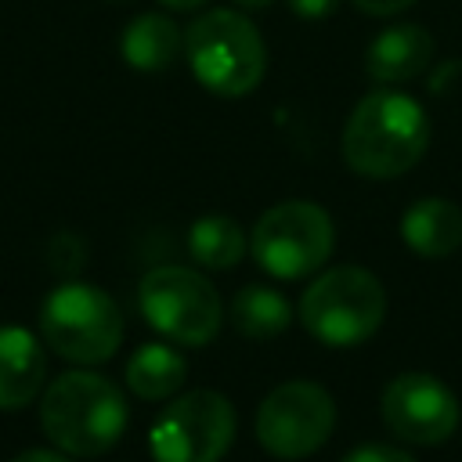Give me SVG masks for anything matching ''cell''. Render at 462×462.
<instances>
[{
  "mask_svg": "<svg viewBox=\"0 0 462 462\" xmlns=\"http://www.w3.org/2000/svg\"><path fill=\"white\" fill-rule=\"evenodd\" d=\"M430 148L426 108L401 90L365 94L343 126V159L368 180L408 173Z\"/></svg>",
  "mask_w": 462,
  "mask_h": 462,
  "instance_id": "6da1fadb",
  "label": "cell"
},
{
  "mask_svg": "<svg viewBox=\"0 0 462 462\" xmlns=\"http://www.w3.org/2000/svg\"><path fill=\"white\" fill-rule=\"evenodd\" d=\"M40 422L65 455L90 458L119 444L126 430V397L97 372H65L43 390Z\"/></svg>",
  "mask_w": 462,
  "mask_h": 462,
  "instance_id": "7a4b0ae2",
  "label": "cell"
},
{
  "mask_svg": "<svg viewBox=\"0 0 462 462\" xmlns=\"http://www.w3.org/2000/svg\"><path fill=\"white\" fill-rule=\"evenodd\" d=\"M191 76L217 97H245L267 72V47L249 14L217 7L199 14L184 32Z\"/></svg>",
  "mask_w": 462,
  "mask_h": 462,
  "instance_id": "3957f363",
  "label": "cell"
},
{
  "mask_svg": "<svg viewBox=\"0 0 462 462\" xmlns=\"http://www.w3.org/2000/svg\"><path fill=\"white\" fill-rule=\"evenodd\" d=\"M386 318L383 282L354 263L321 271L300 296L303 328L325 346H357Z\"/></svg>",
  "mask_w": 462,
  "mask_h": 462,
  "instance_id": "277c9868",
  "label": "cell"
},
{
  "mask_svg": "<svg viewBox=\"0 0 462 462\" xmlns=\"http://www.w3.org/2000/svg\"><path fill=\"white\" fill-rule=\"evenodd\" d=\"M40 328L47 346L76 365L108 361L123 343V314L116 300L87 282L58 285L40 307Z\"/></svg>",
  "mask_w": 462,
  "mask_h": 462,
  "instance_id": "5b68a950",
  "label": "cell"
},
{
  "mask_svg": "<svg viewBox=\"0 0 462 462\" xmlns=\"http://www.w3.org/2000/svg\"><path fill=\"white\" fill-rule=\"evenodd\" d=\"M141 310L152 328L180 346H206L224 325V300L209 278L191 267H155L137 289Z\"/></svg>",
  "mask_w": 462,
  "mask_h": 462,
  "instance_id": "8992f818",
  "label": "cell"
},
{
  "mask_svg": "<svg viewBox=\"0 0 462 462\" xmlns=\"http://www.w3.org/2000/svg\"><path fill=\"white\" fill-rule=\"evenodd\" d=\"M336 245L332 217L307 199H289L271 206L249 238L256 263L274 278H303L314 274Z\"/></svg>",
  "mask_w": 462,
  "mask_h": 462,
  "instance_id": "52a82bcc",
  "label": "cell"
},
{
  "mask_svg": "<svg viewBox=\"0 0 462 462\" xmlns=\"http://www.w3.org/2000/svg\"><path fill=\"white\" fill-rule=\"evenodd\" d=\"M336 426V404L325 386L292 379L274 386L256 411V440L274 458L314 455Z\"/></svg>",
  "mask_w": 462,
  "mask_h": 462,
  "instance_id": "ba28073f",
  "label": "cell"
},
{
  "mask_svg": "<svg viewBox=\"0 0 462 462\" xmlns=\"http://www.w3.org/2000/svg\"><path fill=\"white\" fill-rule=\"evenodd\" d=\"M235 440V408L217 390L177 397L152 426L155 462H220Z\"/></svg>",
  "mask_w": 462,
  "mask_h": 462,
  "instance_id": "9c48e42d",
  "label": "cell"
},
{
  "mask_svg": "<svg viewBox=\"0 0 462 462\" xmlns=\"http://www.w3.org/2000/svg\"><path fill=\"white\" fill-rule=\"evenodd\" d=\"M383 422L408 444H444L458 430V397L430 372H404L386 383L379 401Z\"/></svg>",
  "mask_w": 462,
  "mask_h": 462,
  "instance_id": "30bf717a",
  "label": "cell"
},
{
  "mask_svg": "<svg viewBox=\"0 0 462 462\" xmlns=\"http://www.w3.org/2000/svg\"><path fill=\"white\" fill-rule=\"evenodd\" d=\"M430 61H433V36L411 22L383 29L365 51V72L383 87L419 79L430 69Z\"/></svg>",
  "mask_w": 462,
  "mask_h": 462,
  "instance_id": "8fae6325",
  "label": "cell"
},
{
  "mask_svg": "<svg viewBox=\"0 0 462 462\" xmlns=\"http://www.w3.org/2000/svg\"><path fill=\"white\" fill-rule=\"evenodd\" d=\"M47 379V354L29 328H0V408H25Z\"/></svg>",
  "mask_w": 462,
  "mask_h": 462,
  "instance_id": "7c38bea8",
  "label": "cell"
},
{
  "mask_svg": "<svg viewBox=\"0 0 462 462\" xmlns=\"http://www.w3.org/2000/svg\"><path fill=\"white\" fill-rule=\"evenodd\" d=\"M401 238L426 260H444L462 245V209L451 199H419L401 217Z\"/></svg>",
  "mask_w": 462,
  "mask_h": 462,
  "instance_id": "4fadbf2b",
  "label": "cell"
},
{
  "mask_svg": "<svg viewBox=\"0 0 462 462\" xmlns=\"http://www.w3.org/2000/svg\"><path fill=\"white\" fill-rule=\"evenodd\" d=\"M184 47V32L177 29V22L170 14H159V11H148V14H137L126 29H123V40H119V51H123V61L137 72H162L177 61Z\"/></svg>",
  "mask_w": 462,
  "mask_h": 462,
  "instance_id": "5bb4252c",
  "label": "cell"
},
{
  "mask_svg": "<svg viewBox=\"0 0 462 462\" xmlns=\"http://www.w3.org/2000/svg\"><path fill=\"white\" fill-rule=\"evenodd\" d=\"M188 379L184 357L166 343H144L126 361V386L144 401H166L173 397Z\"/></svg>",
  "mask_w": 462,
  "mask_h": 462,
  "instance_id": "9a60e30c",
  "label": "cell"
},
{
  "mask_svg": "<svg viewBox=\"0 0 462 462\" xmlns=\"http://www.w3.org/2000/svg\"><path fill=\"white\" fill-rule=\"evenodd\" d=\"M292 321L289 300L271 285H242L231 300V325L249 339H271Z\"/></svg>",
  "mask_w": 462,
  "mask_h": 462,
  "instance_id": "2e32d148",
  "label": "cell"
},
{
  "mask_svg": "<svg viewBox=\"0 0 462 462\" xmlns=\"http://www.w3.org/2000/svg\"><path fill=\"white\" fill-rule=\"evenodd\" d=\"M191 256L209 271H231L245 253V231L231 217H202L188 231Z\"/></svg>",
  "mask_w": 462,
  "mask_h": 462,
  "instance_id": "e0dca14e",
  "label": "cell"
},
{
  "mask_svg": "<svg viewBox=\"0 0 462 462\" xmlns=\"http://www.w3.org/2000/svg\"><path fill=\"white\" fill-rule=\"evenodd\" d=\"M343 462H415V458L401 448H390V444H361Z\"/></svg>",
  "mask_w": 462,
  "mask_h": 462,
  "instance_id": "ac0fdd59",
  "label": "cell"
},
{
  "mask_svg": "<svg viewBox=\"0 0 462 462\" xmlns=\"http://www.w3.org/2000/svg\"><path fill=\"white\" fill-rule=\"evenodd\" d=\"M289 7H292L296 18H303V22H321V18L336 14L339 0H289Z\"/></svg>",
  "mask_w": 462,
  "mask_h": 462,
  "instance_id": "d6986e66",
  "label": "cell"
},
{
  "mask_svg": "<svg viewBox=\"0 0 462 462\" xmlns=\"http://www.w3.org/2000/svg\"><path fill=\"white\" fill-rule=\"evenodd\" d=\"M361 14H372V18H390V14H401L408 11L415 0H350Z\"/></svg>",
  "mask_w": 462,
  "mask_h": 462,
  "instance_id": "ffe728a7",
  "label": "cell"
},
{
  "mask_svg": "<svg viewBox=\"0 0 462 462\" xmlns=\"http://www.w3.org/2000/svg\"><path fill=\"white\" fill-rule=\"evenodd\" d=\"M11 462H69L61 451H43V448H29V451H22L18 458H11Z\"/></svg>",
  "mask_w": 462,
  "mask_h": 462,
  "instance_id": "44dd1931",
  "label": "cell"
},
{
  "mask_svg": "<svg viewBox=\"0 0 462 462\" xmlns=\"http://www.w3.org/2000/svg\"><path fill=\"white\" fill-rule=\"evenodd\" d=\"M162 7H170V11H199L202 4H209V0H159Z\"/></svg>",
  "mask_w": 462,
  "mask_h": 462,
  "instance_id": "7402d4cb",
  "label": "cell"
},
{
  "mask_svg": "<svg viewBox=\"0 0 462 462\" xmlns=\"http://www.w3.org/2000/svg\"><path fill=\"white\" fill-rule=\"evenodd\" d=\"M235 4H238L242 11H267L274 0H235Z\"/></svg>",
  "mask_w": 462,
  "mask_h": 462,
  "instance_id": "603a6c76",
  "label": "cell"
}]
</instances>
